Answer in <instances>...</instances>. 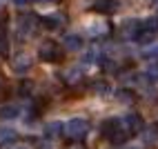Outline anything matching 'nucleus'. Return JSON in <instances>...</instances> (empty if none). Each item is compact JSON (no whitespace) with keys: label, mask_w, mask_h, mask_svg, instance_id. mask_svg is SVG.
Segmentation results:
<instances>
[{"label":"nucleus","mask_w":158,"mask_h":149,"mask_svg":"<svg viewBox=\"0 0 158 149\" xmlns=\"http://www.w3.org/2000/svg\"><path fill=\"white\" fill-rule=\"evenodd\" d=\"M100 136L102 138H107V140L111 145H125L129 140V129H127V125H125V120H118V118H107L102 125H100Z\"/></svg>","instance_id":"obj_1"},{"label":"nucleus","mask_w":158,"mask_h":149,"mask_svg":"<svg viewBox=\"0 0 158 149\" xmlns=\"http://www.w3.org/2000/svg\"><path fill=\"white\" fill-rule=\"evenodd\" d=\"M43 25V20H40L36 14H23L18 18V38H23V40H27V38H31L38 31V27Z\"/></svg>","instance_id":"obj_2"},{"label":"nucleus","mask_w":158,"mask_h":149,"mask_svg":"<svg viewBox=\"0 0 158 149\" xmlns=\"http://www.w3.org/2000/svg\"><path fill=\"white\" fill-rule=\"evenodd\" d=\"M89 129H91V125L87 118H71L65 122V136L71 138V140H78V143L89 134Z\"/></svg>","instance_id":"obj_3"},{"label":"nucleus","mask_w":158,"mask_h":149,"mask_svg":"<svg viewBox=\"0 0 158 149\" xmlns=\"http://www.w3.org/2000/svg\"><path fill=\"white\" fill-rule=\"evenodd\" d=\"M38 58L43 62H60L62 60V47L56 40H43L38 47Z\"/></svg>","instance_id":"obj_4"},{"label":"nucleus","mask_w":158,"mask_h":149,"mask_svg":"<svg viewBox=\"0 0 158 149\" xmlns=\"http://www.w3.org/2000/svg\"><path fill=\"white\" fill-rule=\"evenodd\" d=\"M156 36H158V16L147 18V20L140 23V34L136 38V42H138V45H147V42H154Z\"/></svg>","instance_id":"obj_5"},{"label":"nucleus","mask_w":158,"mask_h":149,"mask_svg":"<svg viewBox=\"0 0 158 149\" xmlns=\"http://www.w3.org/2000/svg\"><path fill=\"white\" fill-rule=\"evenodd\" d=\"M140 23L143 20H125L120 25V29H118V36L123 40H134L136 42V38L140 34Z\"/></svg>","instance_id":"obj_6"},{"label":"nucleus","mask_w":158,"mask_h":149,"mask_svg":"<svg viewBox=\"0 0 158 149\" xmlns=\"http://www.w3.org/2000/svg\"><path fill=\"white\" fill-rule=\"evenodd\" d=\"M31 65H34V60H31V56L25 54V51H20V54H16L11 58V69L16 73H27L31 69Z\"/></svg>","instance_id":"obj_7"},{"label":"nucleus","mask_w":158,"mask_h":149,"mask_svg":"<svg viewBox=\"0 0 158 149\" xmlns=\"http://www.w3.org/2000/svg\"><path fill=\"white\" fill-rule=\"evenodd\" d=\"M125 125H127V129H129V134H143L145 131V120H143V116L140 114H127L125 116Z\"/></svg>","instance_id":"obj_8"},{"label":"nucleus","mask_w":158,"mask_h":149,"mask_svg":"<svg viewBox=\"0 0 158 149\" xmlns=\"http://www.w3.org/2000/svg\"><path fill=\"white\" fill-rule=\"evenodd\" d=\"M62 82L69 85V87H76L82 82V67H69L62 71Z\"/></svg>","instance_id":"obj_9"},{"label":"nucleus","mask_w":158,"mask_h":149,"mask_svg":"<svg viewBox=\"0 0 158 149\" xmlns=\"http://www.w3.org/2000/svg\"><path fill=\"white\" fill-rule=\"evenodd\" d=\"M43 20V27H47V29H60V27H65V23H67V16L65 14H49V16H45V18H40Z\"/></svg>","instance_id":"obj_10"},{"label":"nucleus","mask_w":158,"mask_h":149,"mask_svg":"<svg viewBox=\"0 0 158 149\" xmlns=\"http://www.w3.org/2000/svg\"><path fill=\"white\" fill-rule=\"evenodd\" d=\"M116 9H118V0H96L94 2V11L105 14V16H111Z\"/></svg>","instance_id":"obj_11"},{"label":"nucleus","mask_w":158,"mask_h":149,"mask_svg":"<svg viewBox=\"0 0 158 149\" xmlns=\"http://www.w3.org/2000/svg\"><path fill=\"white\" fill-rule=\"evenodd\" d=\"M82 45H85V40H82L78 34H69V36H65V42H62V47H65L67 51H80Z\"/></svg>","instance_id":"obj_12"},{"label":"nucleus","mask_w":158,"mask_h":149,"mask_svg":"<svg viewBox=\"0 0 158 149\" xmlns=\"http://www.w3.org/2000/svg\"><path fill=\"white\" fill-rule=\"evenodd\" d=\"M58 136H65V125L54 120V122H47L45 127V138H58Z\"/></svg>","instance_id":"obj_13"},{"label":"nucleus","mask_w":158,"mask_h":149,"mask_svg":"<svg viewBox=\"0 0 158 149\" xmlns=\"http://www.w3.org/2000/svg\"><path fill=\"white\" fill-rule=\"evenodd\" d=\"M18 140V131L11 129V127H0V147H5L9 143H16Z\"/></svg>","instance_id":"obj_14"},{"label":"nucleus","mask_w":158,"mask_h":149,"mask_svg":"<svg viewBox=\"0 0 158 149\" xmlns=\"http://www.w3.org/2000/svg\"><path fill=\"white\" fill-rule=\"evenodd\" d=\"M20 116V107L18 105H2L0 107V118L2 120H14Z\"/></svg>","instance_id":"obj_15"},{"label":"nucleus","mask_w":158,"mask_h":149,"mask_svg":"<svg viewBox=\"0 0 158 149\" xmlns=\"http://www.w3.org/2000/svg\"><path fill=\"white\" fill-rule=\"evenodd\" d=\"M140 80H145V82H158V62H149V65L145 67Z\"/></svg>","instance_id":"obj_16"},{"label":"nucleus","mask_w":158,"mask_h":149,"mask_svg":"<svg viewBox=\"0 0 158 149\" xmlns=\"http://www.w3.org/2000/svg\"><path fill=\"white\" fill-rule=\"evenodd\" d=\"M109 31H111V27H109L107 23H96V25L89 27V36H91V38H105Z\"/></svg>","instance_id":"obj_17"},{"label":"nucleus","mask_w":158,"mask_h":149,"mask_svg":"<svg viewBox=\"0 0 158 149\" xmlns=\"http://www.w3.org/2000/svg\"><path fill=\"white\" fill-rule=\"evenodd\" d=\"M89 89L94 91V93H98V96H105V93H109V82L107 80H94L91 85H89Z\"/></svg>","instance_id":"obj_18"},{"label":"nucleus","mask_w":158,"mask_h":149,"mask_svg":"<svg viewBox=\"0 0 158 149\" xmlns=\"http://www.w3.org/2000/svg\"><path fill=\"white\" fill-rule=\"evenodd\" d=\"M143 138H145V143H158V125H149V127H145V131H143Z\"/></svg>","instance_id":"obj_19"},{"label":"nucleus","mask_w":158,"mask_h":149,"mask_svg":"<svg viewBox=\"0 0 158 149\" xmlns=\"http://www.w3.org/2000/svg\"><path fill=\"white\" fill-rule=\"evenodd\" d=\"M134 98H136V93H131V89H118V91H116V100L123 102V105L134 102Z\"/></svg>","instance_id":"obj_20"},{"label":"nucleus","mask_w":158,"mask_h":149,"mask_svg":"<svg viewBox=\"0 0 158 149\" xmlns=\"http://www.w3.org/2000/svg\"><path fill=\"white\" fill-rule=\"evenodd\" d=\"M0 56H9V40L2 36V34H0Z\"/></svg>","instance_id":"obj_21"},{"label":"nucleus","mask_w":158,"mask_h":149,"mask_svg":"<svg viewBox=\"0 0 158 149\" xmlns=\"http://www.w3.org/2000/svg\"><path fill=\"white\" fill-rule=\"evenodd\" d=\"M31 87H34V85H31L29 80H23V82H20V96H29Z\"/></svg>","instance_id":"obj_22"},{"label":"nucleus","mask_w":158,"mask_h":149,"mask_svg":"<svg viewBox=\"0 0 158 149\" xmlns=\"http://www.w3.org/2000/svg\"><path fill=\"white\" fill-rule=\"evenodd\" d=\"M0 149H29V147H27L25 143H18V140H16V143H9V145L0 147Z\"/></svg>","instance_id":"obj_23"},{"label":"nucleus","mask_w":158,"mask_h":149,"mask_svg":"<svg viewBox=\"0 0 158 149\" xmlns=\"http://www.w3.org/2000/svg\"><path fill=\"white\" fill-rule=\"evenodd\" d=\"M65 149H85V145H82V143H78V140H73L71 145H67Z\"/></svg>","instance_id":"obj_24"},{"label":"nucleus","mask_w":158,"mask_h":149,"mask_svg":"<svg viewBox=\"0 0 158 149\" xmlns=\"http://www.w3.org/2000/svg\"><path fill=\"white\" fill-rule=\"evenodd\" d=\"M147 58H158V47H154V49H149V51H147V54H145Z\"/></svg>","instance_id":"obj_25"},{"label":"nucleus","mask_w":158,"mask_h":149,"mask_svg":"<svg viewBox=\"0 0 158 149\" xmlns=\"http://www.w3.org/2000/svg\"><path fill=\"white\" fill-rule=\"evenodd\" d=\"M14 2H16V5H27L29 0H14Z\"/></svg>","instance_id":"obj_26"},{"label":"nucleus","mask_w":158,"mask_h":149,"mask_svg":"<svg viewBox=\"0 0 158 149\" xmlns=\"http://www.w3.org/2000/svg\"><path fill=\"white\" fill-rule=\"evenodd\" d=\"M2 85H5V78H2V73H0V89H2Z\"/></svg>","instance_id":"obj_27"},{"label":"nucleus","mask_w":158,"mask_h":149,"mask_svg":"<svg viewBox=\"0 0 158 149\" xmlns=\"http://www.w3.org/2000/svg\"><path fill=\"white\" fill-rule=\"evenodd\" d=\"M127 149H143V147H138V145H129Z\"/></svg>","instance_id":"obj_28"}]
</instances>
